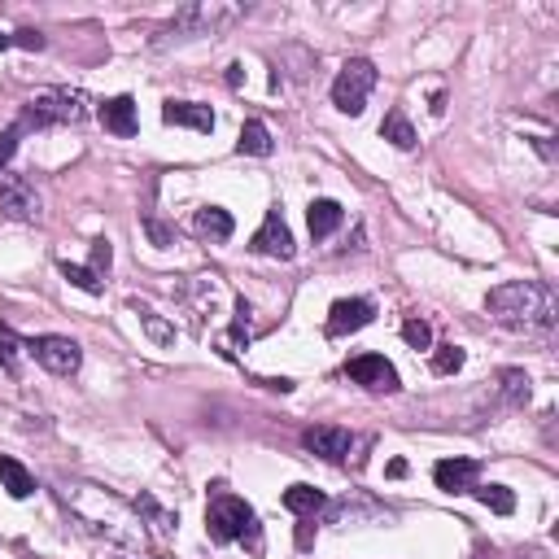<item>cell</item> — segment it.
Segmentation results:
<instances>
[{
  "label": "cell",
  "mask_w": 559,
  "mask_h": 559,
  "mask_svg": "<svg viewBox=\"0 0 559 559\" xmlns=\"http://www.w3.org/2000/svg\"><path fill=\"white\" fill-rule=\"evenodd\" d=\"M193 232H197V236H206V241H214V245H223V241H232L236 223H232V214H228V210H219V206H201V210L193 214Z\"/></svg>",
  "instance_id": "cell-15"
},
{
  "label": "cell",
  "mask_w": 559,
  "mask_h": 559,
  "mask_svg": "<svg viewBox=\"0 0 559 559\" xmlns=\"http://www.w3.org/2000/svg\"><path fill=\"white\" fill-rule=\"evenodd\" d=\"M110 263H114V249H110V241H92V271H97V276L105 280V271H110Z\"/></svg>",
  "instance_id": "cell-30"
},
{
  "label": "cell",
  "mask_w": 559,
  "mask_h": 559,
  "mask_svg": "<svg viewBox=\"0 0 559 559\" xmlns=\"http://www.w3.org/2000/svg\"><path fill=\"white\" fill-rule=\"evenodd\" d=\"M136 511H145V516H153V525H158V529H171V525H175V516H171V511H162L149 494H140V498H136Z\"/></svg>",
  "instance_id": "cell-29"
},
{
  "label": "cell",
  "mask_w": 559,
  "mask_h": 559,
  "mask_svg": "<svg viewBox=\"0 0 559 559\" xmlns=\"http://www.w3.org/2000/svg\"><path fill=\"white\" fill-rule=\"evenodd\" d=\"M302 446L311 450V455L328 459V463H346L350 450H354V437L350 428H337V424H315L302 433Z\"/></svg>",
  "instance_id": "cell-10"
},
{
  "label": "cell",
  "mask_w": 559,
  "mask_h": 559,
  "mask_svg": "<svg viewBox=\"0 0 559 559\" xmlns=\"http://www.w3.org/2000/svg\"><path fill=\"white\" fill-rule=\"evenodd\" d=\"M346 376L354 385L372 389V394H394L398 389V367L385 359V354H354L346 363Z\"/></svg>",
  "instance_id": "cell-7"
},
{
  "label": "cell",
  "mask_w": 559,
  "mask_h": 559,
  "mask_svg": "<svg viewBox=\"0 0 559 559\" xmlns=\"http://www.w3.org/2000/svg\"><path fill=\"white\" fill-rule=\"evenodd\" d=\"M57 267H62V276L75 284V289H83V293H105V280L92 267H75V263H57Z\"/></svg>",
  "instance_id": "cell-23"
},
{
  "label": "cell",
  "mask_w": 559,
  "mask_h": 559,
  "mask_svg": "<svg viewBox=\"0 0 559 559\" xmlns=\"http://www.w3.org/2000/svg\"><path fill=\"white\" fill-rule=\"evenodd\" d=\"M271 149H276V145H271V132H267V123H258V118H249V123L241 127V140H236V153H249V158H267Z\"/></svg>",
  "instance_id": "cell-20"
},
{
  "label": "cell",
  "mask_w": 559,
  "mask_h": 559,
  "mask_svg": "<svg viewBox=\"0 0 559 559\" xmlns=\"http://www.w3.org/2000/svg\"><path fill=\"white\" fill-rule=\"evenodd\" d=\"M162 123L166 127H193V132H214V110L210 105H197V101H166Z\"/></svg>",
  "instance_id": "cell-14"
},
{
  "label": "cell",
  "mask_w": 559,
  "mask_h": 559,
  "mask_svg": "<svg viewBox=\"0 0 559 559\" xmlns=\"http://www.w3.org/2000/svg\"><path fill=\"white\" fill-rule=\"evenodd\" d=\"M284 507L293 511V516H302V520H315L319 511L328 507V498L315 490V485H289L284 490Z\"/></svg>",
  "instance_id": "cell-18"
},
{
  "label": "cell",
  "mask_w": 559,
  "mask_h": 559,
  "mask_svg": "<svg viewBox=\"0 0 559 559\" xmlns=\"http://www.w3.org/2000/svg\"><path fill=\"white\" fill-rule=\"evenodd\" d=\"M245 83V66H228V88H241Z\"/></svg>",
  "instance_id": "cell-34"
},
{
  "label": "cell",
  "mask_w": 559,
  "mask_h": 559,
  "mask_svg": "<svg viewBox=\"0 0 559 559\" xmlns=\"http://www.w3.org/2000/svg\"><path fill=\"white\" fill-rule=\"evenodd\" d=\"M306 223H311V236L315 241H328L332 232L346 223V210H341V201H332V197H319L311 201V214H306Z\"/></svg>",
  "instance_id": "cell-16"
},
{
  "label": "cell",
  "mask_w": 559,
  "mask_h": 559,
  "mask_svg": "<svg viewBox=\"0 0 559 559\" xmlns=\"http://www.w3.org/2000/svg\"><path fill=\"white\" fill-rule=\"evenodd\" d=\"M5 49H14V35H0V53Z\"/></svg>",
  "instance_id": "cell-35"
},
{
  "label": "cell",
  "mask_w": 559,
  "mask_h": 559,
  "mask_svg": "<svg viewBox=\"0 0 559 559\" xmlns=\"http://www.w3.org/2000/svg\"><path fill=\"white\" fill-rule=\"evenodd\" d=\"M376 79L380 75H376V66L367 62V57H350V62L337 70V79H332V105H337L341 114L359 118L367 97H372V88H376Z\"/></svg>",
  "instance_id": "cell-5"
},
{
  "label": "cell",
  "mask_w": 559,
  "mask_h": 559,
  "mask_svg": "<svg viewBox=\"0 0 559 559\" xmlns=\"http://www.w3.org/2000/svg\"><path fill=\"white\" fill-rule=\"evenodd\" d=\"M477 477H481V463L477 459H442L433 468L437 490H446V494H472Z\"/></svg>",
  "instance_id": "cell-12"
},
{
  "label": "cell",
  "mask_w": 559,
  "mask_h": 559,
  "mask_svg": "<svg viewBox=\"0 0 559 559\" xmlns=\"http://www.w3.org/2000/svg\"><path fill=\"white\" fill-rule=\"evenodd\" d=\"M27 350H31V359L44 367V372H53V376H75L79 372V363H83V350H79V341H70V337H57V332H44V337H31L27 341Z\"/></svg>",
  "instance_id": "cell-6"
},
{
  "label": "cell",
  "mask_w": 559,
  "mask_h": 559,
  "mask_svg": "<svg viewBox=\"0 0 559 559\" xmlns=\"http://www.w3.org/2000/svg\"><path fill=\"white\" fill-rule=\"evenodd\" d=\"M372 319H376V302H367V297H341V302H332L324 332L337 341V337H350V332L367 328Z\"/></svg>",
  "instance_id": "cell-9"
},
{
  "label": "cell",
  "mask_w": 559,
  "mask_h": 559,
  "mask_svg": "<svg viewBox=\"0 0 559 559\" xmlns=\"http://www.w3.org/2000/svg\"><path fill=\"white\" fill-rule=\"evenodd\" d=\"M18 350H27V346L18 341V332L9 328V324H0V367H5L9 376L18 372Z\"/></svg>",
  "instance_id": "cell-24"
},
{
  "label": "cell",
  "mask_w": 559,
  "mask_h": 559,
  "mask_svg": "<svg viewBox=\"0 0 559 559\" xmlns=\"http://www.w3.org/2000/svg\"><path fill=\"white\" fill-rule=\"evenodd\" d=\"M132 311L140 315V324H145V332H149L153 341H158V346H171V341H175V328H171V324H162V319L153 315L149 306H132Z\"/></svg>",
  "instance_id": "cell-25"
},
{
  "label": "cell",
  "mask_w": 559,
  "mask_h": 559,
  "mask_svg": "<svg viewBox=\"0 0 559 559\" xmlns=\"http://www.w3.org/2000/svg\"><path fill=\"white\" fill-rule=\"evenodd\" d=\"M18 136H22V127H18V123H9L5 132H0V166H5L9 158H14V149H18Z\"/></svg>",
  "instance_id": "cell-31"
},
{
  "label": "cell",
  "mask_w": 559,
  "mask_h": 559,
  "mask_svg": "<svg viewBox=\"0 0 559 559\" xmlns=\"http://www.w3.org/2000/svg\"><path fill=\"white\" fill-rule=\"evenodd\" d=\"M0 214H9L18 223L40 219V193L14 171H0Z\"/></svg>",
  "instance_id": "cell-8"
},
{
  "label": "cell",
  "mask_w": 559,
  "mask_h": 559,
  "mask_svg": "<svg viewBox=\"0 0 559 559\" xmlns=\"http://www.w3.org/2000/svg\"><path fill=\"white\" fill-rule=\"evenodd\" d=\"M380 136H385L394 149H415V127H411L407 110H389L385 123H380Z\"/></svg>",
  "instance_id": "cell-21"
},
{
  "label": "cell",
  "mask_w": 559,
  "mask_h": 559,
  "mask_svg": "<svg viewBox=\"0 0 559 559\" xmlns=\"http://www.w3.org/2000/svg\"><path fill=\"white\" fill-rule=\"evenodd\" d=\"M463 367V350L459 346H437L433 350V376H455Z\"/></svg>",
  "instance_id": "cell-26"
},
{
  "label": "cell",
  "mask_w": 559,
  "mask_h": 559,
  "mask_svg": "<svg viewBox=\"0 0 559 559\" xmlns=\"http://www.w3.org/2000/svg\"><path fill=\"white\" fill-rule=\"evenodd\" d=\"M402 341H407L411 350H428L433 346V328H428L424 319H407V324H402Z\"/></svg>",
  "instance_id": "cell-27"
},
{
  "label": "cell",
  "mask_w": 559,
  "mask_h": 559,
  "mask_svg": "<svg viewBox=\"0 0 559 559\" xmlns=\"http://www.w3.org/2000/svg\"><path fill=\"white\" fill-rule=\"evenodd\" d=\"M472 494H477V503L490 507L494 516H511V511H516V494H511L507 485H472Z\"/></svg>",
  "instance_id": "cell-22"
},
{
  "label": "cell",
  "mask_w": 559,
  "mask_h": 559,
  "mask_svg": "<svg viewBox=\"0 0 559 559\" xmlns=\"http://www.w3.org/2000/svg\"><path fill=\"white\" fill-rule=\"evenodd\" d=\"M245 9L241 5H206V0H201V5H184L180 14L175 18H166L162 27H158V49H166V44L171 40H193V35H219L223 27H232L236 18H241Z\"/></svg>",
  "instance_id": "cell-2"
},
{
  "label": "cell",
  "mask_w": 559,
  "mask_h": 559,
  "mask_svg": "<svg viewBox=\"0 0 559 559\" xmlns=\"http://www.w3.org/2000/svg\"><path fill=\"white\" fill-rule=\"evenodd\" d=\"M0 485L9 490V498H31L35 494V477L14 455H0Z\"/></svg>",
  "instance_id": "cell-19"
},
{
  "label": "cell",
  "mask_w": 559,
  "mask_h": 559,
  "mask_svg": "<svg viewBox=\"0 0 559 559\" xmlns=\"http://www.w3.org/2000/svg\"><path fill=\"white\" fill-rule=\"evenodd\" d=\"M206 533H210L214 546H228V542L249 538V542H254V551H258V516H254V507H249L245 498H236V494H214L210 498Z\"/></svg>",
  "instance_id": "cell-3"
},
{
  "label": "cell",
  "mask_w": 559,
  "mask_h": 559,
  "mask_svg": "<svg viewBox=\"0 0 559 559\" xmlns=\"http://www.w3.org/2000/svg\"><path fill=\"white\" fill-rule=\"evenodd\" d=\"M249 249H254V254H267V258H280V263H289L293 258V232H289V223H284L280 210H267L263 228L254 232Z\"/></svg>",
  "instance_id": "cell-11"
},
{
  "label": "cell",
  "mask_w": 559,
  "mask_h": 559,
  "mask_svg": "<svg viewBox=\"0 0 559 559\" xmlns=\"http://www.w3.org/2000/svg\"><path fill=\"white\" fill-rule=\"evenodd\" d=\"M525 402H529V376L520 372V367H507V372H498V407L520 411Z\"/></svg>",
  "instance_id": "cell-17"
},
{
  "label": "cell",
  "mask_w": 559,
  "mask_h": 559,
  "mask_svg": "<svg viewBox=\"0 0 559 559\" xmlns=\"http://www.w3.org/2000/svg\"><path fill=\"white\" fill-rule=\"evenodd\" d=\"M97 118H101L105 132H114V136H123V140L140 132V118H136V101H132V97H110V101H101Z\"/></svg>",
  "instance_id": "cell-13"
},
{
  "label": "cell",
  "mask_w": 559,
  "mask_h": 559,
  "mask_svg": "<svg viewBox=\"0 0 559 559\" xmlns=\"http://www.w3.org/2000/svg\"><path fill=\"white\" fill-rule=\"evenodd\" d=\"M14 49L40 53V49H44V35H40V31H14Z\"/></svg>",
  "instance_id": "cell-32"
},
{
  "label": "cell",
  "mask_w": 559,
  "mask_h": 559,
  "mask_svg": "<svg viewBox=\"0 0 559 559\" xmlns=\"http://www.w3.org/2000/svg\"><path fill=\"white\" fill-rule=\"evenodd\" d=\"M83 118H88V97L62 88V92H44V97L22 105L18 127L22 132H44V127H75Z\"/></svg>",
  "instance_id": "cell-4"
},
{
  "label": "cell",
  "mask_w": 559,
  "mask_h": 559,
  "mask_svg": "<svg viewBox=\"0 0 559 559\" xmlns=\"http://www.w3.org/2000/svg\"><path fill=\"white\" fill-rule=\"evenodd\" d=\"M485 311L507 332H551L559 324V297L546 280H507L490 289Z\"/></svg>",
  "instance_id": "cell-1"
},
{
  "label": "cell",
  "mask_w": 559,
  "mask_h": 559,
  "mask_svg": "<svg viewBox=\"0 0 559 559\" xmlns=\"http://www.w3.org/2000/svg\"><path fill=\"white\" fill-rule=\"evenodd\" d=\"M249 332H254V324H249V302L241 297L236 302V319H232V346H249Z\"/></svg>",
  "instance_id": "cell-28"
},
{
  "label": "cell",
  "mask_w": 559,
  "mask_h": 559,
  "mask_svg": "<svg viewBox=\"0 0 559 559\" xmlns=\"http://www.w3.org/2000/svg\"><path fill=\"white\" fill-rule=\"evenodd\" d=\"M145 228H149V236H153V245H171V232H166L162 223L153 219V214H145Z\"/></svg>",
  "instance_id": "cell-33"
}]
</instances>
